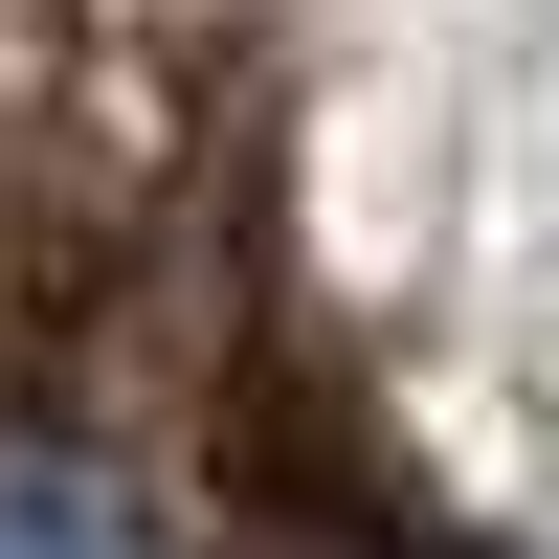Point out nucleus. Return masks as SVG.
<instances>
[{"label":"nucleus","mask_w":559,"mask_h":559,"mask_svg":"<svg viewBox=\"0 0 559 559\" xmlns=\"http://www.w3.org/2000/svg\"><path fill=\"white\" fill-rule=\"evenodd\" d=\"M0 559H157V537H134V515H112L90 471H45V448H0Z\"/></svg>","instance_id":"f257e3e1"}]
</instances>
